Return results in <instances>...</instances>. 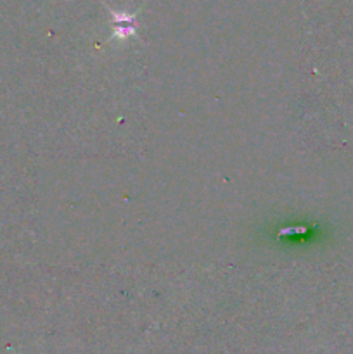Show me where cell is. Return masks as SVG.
<instances>
[{"label":"cell","mask_w":353,"mask_h":354,"mask_svg":"<svg viewBox=\"0 0 353 354\" xmlns=\"http://www.w3.org/2000/svg\"><path fill=\"white\" fill-rule=\"evenodd\" d=\"M114 36L120 40H125L129 36L136 35V14H125V12H114Z\"/></svg>","instance_id":"obj_1"}]
</instances>
